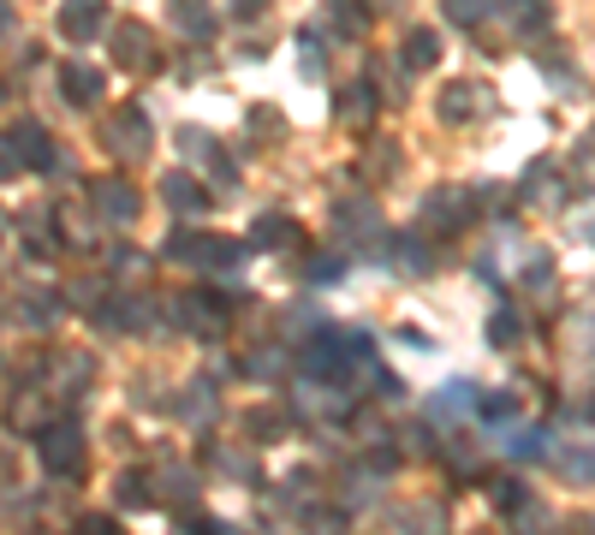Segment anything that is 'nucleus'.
I'll list each match as a JSON object with an SVG mask.
<instances>
[{
    "label": "nucleus",
    "instance_id": "obj_3",
    "mask_svg": "<svg viewBox=\"0 0 595 535\" xmlns=\"http://www.w3.org/2000/svg\"><path fill=\"white\" fill-rule=\"evenodd\" d=\"M66 83H71V96H78V101H90V96L101 90V78H90L84 66H71V71H66Z\"/></svg>",
    "mask_w": 595,
    "mask_h": 535
},
{
    "label": "nucleus",
    "instance_id": "obj_1",
    "mask_svg": "<svg viewBox=\"0 0 595 535\" xmlns=\"http://www.w3.org/2000/svg\"><path fill=\"white\" fill-rule=\"evenodd\" d=\"M101 31V0H66V36H96Z\"/></svg>",
    "mask_w": 595,
    "mask_h": 535
},
{
    "label": "nucleus",
    "instance_id": "obj_2",
    "mask_svg": "<svg viewBox=\"0 0 595 535\" xmlns=\"http://www.w3.org/2000/svg\"><path fill=\"white\" fill-rule=\"evenodd\" d=\"M173 12H179V24L191 36H209V7H202V0H173Z\"/></svg>",
    "mask_w": 595,
    "mask_h": 535
},
{
    "label": "nucleus",
    "instance_id": "obj_5",
    "mask_svg": "<svg viewBox=\"0 0 595 535\" xmlns=\"http://www.w3.org/2000/svg\"><path fill=\"white\" fill-rule=\"evenodd\" d=\"M411 60H434V36H411Z\"/></svg>",
    "mask_w": 595,
    "mask_h": 535
},
{
    "label": "nucleus",
    "instance_id": "obj_4",
    "mask_svg": "<svg viewBox=\"0 0 595 535\" xmlns=\"http://www.w3.org/2000/svg\"><path fill=\"white\" fill-rule=\"evenodd\" d=\"M167 197L179 202V209H202V191H197V185H185V179H167Z\"/></svg>",
    "mask_w": 595,
    "mask_h": 535
}]
</instances>
